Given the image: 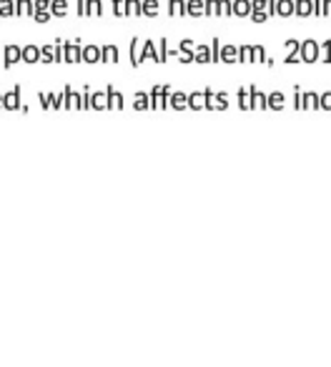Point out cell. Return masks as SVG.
<instances>
[{
  "label": "cell",
  "instance_id": "cell-40",
  "mask_svg": "<svg viewBox=\"0 0 331 367\" xmlns=\"http://www.w3.org/2000/svg\"><path fill=\"white\" fill-rule=\"evenodd\" d=\"M110 5H113V15L115 18L126 15V0H110Z\"/></svg>",
  "mask_w": 331,
  "mask_h": 367
},
{
  "label": "cell",
  "instance_id": "cell-6",
  "mask_svg": "<svg viewBox=\"0 0 331 367\" xmlns=\"http://www.w3.org/2000/svg\"><path fill=\"white\" fill-rule=\"evenodd\" d=\"M141 61H153V63H158V66H161V53H158V43H153V40H143Z\"/></svg>",
  "mask_w": 331,
  "mask_h": 367
},
{
  "label": "cell",
  "instance_id": "cell-34",
  "mask_svg": "<svg viewBox=\"0 0 331 367\" xmlns=\"http://www.w3.org/2000/svg\"><path fill=\"white\" fill-rule=\"evenodd\" d=\"M86 8H88V18H101L103 15V3L101 0H86Z\"/></svg>",
  "mask_w": 331,
  "mask_h": 367
},
{
  "label": "cell",
  "instance_id": "cell-20",
  "mask_svg": "<svg viewBox=\"0 0 331 367\" xmlns=\"http://www.w3.org/2000/svg\"><path fill=\"white\" fill-rule=\"evenodd\" d=\"M314 15V0H296V18H311Z\"/></svg>",
  "mask_w": 331,
  "mask_h": 367
},
{
  "label": "cell",
  "instance_id": "cell-33",
  "mask_svg": "<svg viewBox=\"0 0 331 367\" xmlns=\"http://www.w3.org/2000/svg\"><path fill=\"white\" fill-rule=\"evenodd\" d=\"M319 61L326 63V66L331 63V40L329 38L324 40V43H319Z\"/></svg>",
  "mask_w": 331,
  "mask_h": 367
},
{
  "label": "cell",
  "instance_id": "cell-31",
  "mask_svg": "<svg viewBox=\"0 0 331 367\" xmlns=\"http://www.w3.org/2000/svg\"><path fill=\"white\" fill-rule=\"evenodd\" d=\"M161 13V3L158 0H143V15L146 18H156Z\"/></svg>",
  "mask_w": 331,
  "mask_h": 367
},
{
  "label": "cell",
  "instance_id": "cell-48",
  "mask_svg": "<svg viewBox=\"0 0 331 367\" xmlns=\"http://www.w3.org/2000/svg\"><path fill=\"white\" fill-rule=\"evenodd\" d=\"M158 53H161V63L168 61V43H166V38H161V43H158Z\"/></svg>",
  "mask_w": 331,
  "mask_h": 367
},
{
  "label": "cell",
  "instance_id": "cell-15",
  "mask_svg": "<svg viewBox=\"0 0 331 367\" xmlns=\"http://www.w3.org/2000/svg\"><path fill=\"white\" fill-rule=\"evenodd\" d=\"M188 108H191V111L206 108V91H193V93H188Z\"/></svg>",
  "mask_w": 331,
  "mask_h": 367
},
{
  "label": "cell",
  "instance_id": "cell-19",
  "mask_svg": "<svg viewBox=\"0 0 331 367\" xmlns=\"http://www.w3.org/2000/svg\"><path fill=\"white\" fill-rule=\"evenodd\" d=\"M221 63H238V46H221Z\"/></svg>",
  "mask_w": 331,
  "mask_h": 367
},
{
  "label": "cell",
  "instance_id": "cell-43",
  "mask_svg": "<svg viewBox=\"0 0 331 367\" xmlns=\"http://www.w3.org/2000/svg\"><path fill=\"white\" fill-rule=\"evenodd\" d=\"M83 108H93V91L83 86Z\"/></svg>",
  "mask_w": 331,
  "mask_h": 367
},
{
  "label": "cell",
  "instance_id": "cell-22",
  "mask_svg": "<svg viewBox=\"0 0 331 367\" xmlns=\"http://www.w3.org/2000/svg\"><path fill=\"white\" fill-rule=\"evenodd\" d=\"M133 108H136V111H148V108H151V93L136 91V96H133Z\"/></svg>",
  "mask_w": 331,
  "mask_h": 367
},
{
  "label": "cell",
  "instance_id": "cell-35",
  "mask_svg": "<svg viewBox=\"0 0 331 367\" xmlns=\"http://www.w3.org/2000/svg\"><path fill=\"white\" fill-rule=\"evenodd\" d=\"M15 15V0H0V18H13Z\"/></svg>",
  "mask_w": 331,
  "mask_h": 367
},
{
  "label": "cell",
  "instance_id": "cell-30",
  "mask_svg": "<svg viewBox=\"0 0 331 367\" xmlns=\"http://www.w3.org/2000/svg\"><path fill=\"white\" fill-rule=\"evenodd\" d=\"M238 63H254V46H238Z\"/></svg>",
  "mask_w": 331,
  "mask_h": 367
},
{
  "label": "cell",
  "instance_id": "cell-9",
  "mask_svg": "<svg viewBox=\"0 0 331 367\" xmlns=\"http://www.w3.org/2000/svg\"><path fill=\"white\" fill-rule=\"evenodd\" d=\"M254 3L251 0H233V15L236 18H251Z\"/></svg>",
  "mask_w": 331,
  "mask_h": 367
},
{
  "label": "cell",
  "instance_id": "cell-32",
  "mask_svg": "<svg viewBox=\"0 0 331 367\" xmlns=\"http://www.w3.org/2000/svg\"><path fill=\"white\" fill-rule=\"evenodd\" d=\"M93 108L96 111H108V91L93 93Z\"/></svg>",
  "mask_w": 331,
  "mask_h": 367
},
{
  "label": "cell",
  "instance_id": "cell-41",
  "mask_svg": "<svg viewBox=\"0 0 331 367\" xmlns=\"http://www.w3.org/2000/svg\"><path fill=\"white\" fill-rule=\"evenodd\" d=\"M219 5H221V15L223 18L233 15V0H219Z\"/></svg>",
  "mask_w": 331,
  "mask_h": 367
},
{
  "label": "cell",
  "instance_id": "cell-14",
  "mask_svg": "<svg viewBox=\"0 0 331 367\" xmlns=\"http://www.w3.org/2000/svg\"><path fill=\"white\" fill-rule=\"evenodd\" d=\"M120 53L118 46H101V63H118Z\"/></svg>",
  "mask_w": 331,
  "mask_h": 367
},
{
  "label": "cell",
  "instance_id": "cell-52",
  "mask_svg": "<svg viewBox=\"0 0 331 367\" xmlns=\"http://www.w3.org/2000/svg\"><path fill=\"white\" fill-rule=\"evenodd\" d=\"M214 88H206V108H209V111H214Z\"/></svg>",
  "mask_w": 331,
  "mask_h": 367
},
{
  "label": "cell",
  "instance_id": "cell-38",
  "mask_svg": "<svg viewBox=\"0 0 331 367\" xmlns=\"http://www.w3.org/2000/svg\"><path fill=\"white\" fill-rule=\"evenodd\" d=\"M55 63H65V51H68V43L65 40H55Z\"/></svg>",
  "mask_w": 331,
  "mask_h": 367
},
{
  "label": "cell",
  "instance_id": "cell-10",
  "mask_svg": "<svg viewBox=\"0 0 331 367\" xmlns=\"http://www.w3.org/2000/svg\"><path fill=\"white\" fill-rule=\"evenodd\" d=\"M251 91V106L254 108H269V96L264 91H259V86H248Z\"/></svg>",
  "mask_w": 331,
  "mask_h": 367
},
{
  "label": "cell",
  "instance_id": "cell-4",
  "mask_svg": "<svg viewBox=\"0 0 331 367\" xmlns=\"http://www.w3.org/2000/svg\"><path fill=\"white\" fill-rule=\"evenodd\" d=\"M18 61H23V48L20 46H5V51H3V66L5 68H13Z\"/></svg>",
  "mask_w": 331,
  "mask_h": 367
},
{
  "label": "cell",
  "instance_id": "cell-21",
  "mask_svg": "<svg viewBox=\"0 0 331 367\" xmlns=\"http://www.w3.org/2000/svg\"><path fill=\"white\" fill-rule=\"evenodd\" d=\"M83 61L86 63H101V46H83Z\"/></svg>",
  "mask_w": 331,
  "mask_h": 367
},
{
  "label": "cell",
  "instance_id": "cell-44",
  "mask_svg": "<svg viewBox=\"0 0 331 367\" xmlns=\"http://www.w3.org/2000/svg\"><path fill=\"white\" fill-rule=\"evenodd\" d=\"M294 108H304V91H301V86H294Z\"/></svg>",
  "mask_w": 331,
  "mask_h": 367
},
{
  "label": "cell",
  "instance_id": "cell-17",
  "mask_svg": "<svg viewBox=\"0 0 331 367\" xmlns=\"http://www.w3.org/2000/svg\"><path fill=\"white\" fill-rule=\"evenodd\" d=\"M186 8L191 18H201L206 15V0H186Z\"/></svg>",
  "mask_w": 331,
  "mask_h": 367
},
{
  "label": "cell",
  "instance_id": "cell-55",
  "mask_svg": "<svg viewBox=\"0 0 331 367\" xmlns=\"http://www.w3.org/2000/svg\"><path fill=\"white\" fill-rule=\"evenodd\" d=\"M35 10H51V0H35Z\"/></svg>",
  "mask_w": 331,
  "mask_h": 367
},
{
  "label": "cell",
  "instance_id": "cell-51",
  "mask_svg": "<svg viewBox=\"0 0 331 367\" xmlns=\"http://www.w3.org/2000/svg\"><path fill=\"white\" fill-rule=\"evenodd\" d=\"M314 18H324V0H314Z\"/></svg>",
  "mask_w": 331,
  "mask_h": 367
},
{
  "label": "cell",
  "instance_id": "cell-27",
  "mask_svg": "<svg viewBox=\"0 0 331 367\" xmlns=\"http://www.w3.org/2000/svg\"><path fill=\"white\" fill-rule=\"evenodd\" d=\"M40 61V48L38 46H23V63H38Z\"/></svg>",
  "mask_w": 331,
  "mask_h": 367
},
{
  "label": "cell",
  "instance_id": "cell-7",
  "mask_svg": "<svg viewBox=\"0 0 331 367\" xmlns=\"http://www.w3.org/2000/svg\"><path fill=\"white\" fill-rule=\"evenodd\" d=\"M3 108H8V111L20 108V86H13V91L3 93Z\"/></svg>",
  "mask_w": 331,
  "mask_h": 367
},
{
  "label": "cell",
  "instance_id": "cell-8",
  "mask_svg": "<svg viewBox=\"0 0 331 367\" xmlns=\"http://www.w3.org/2000/svg\"><path fill=\"white\" fill-rule=\"evenodd\" d=\"M276 15L278 18L296 15V0H276Z\"/></svg>",
  "mask_w": 331,
  "mask_h": 367
},
{
  "label": "cell",
  "instance_id": "cell-56",
  "mask_svg": "<svg viewBox=\"0 0 331 367\" xmlns=\"http://www.w3.org/2000/svg\"><path fill=\"white\" fill-rule=\"evenodd\" d=\"M324 18H331V0H324Z\"/></svg>",
  "mask_w": 331,
  "mask_h": 367
},
{
  "label": "cell",
  "instance_id": "cell-16",
  "mask_svg": "<svg viewBox=\"0 0 331 367\" xmlns=\"http://www.w3.org/2000/svg\"><path fill=\"white\" fill-rule=\"evenodd\" d=\"M141 51H143V43H141V38H131V66L138 68L143 61H141Z\"/></svg>",
  "mask_w": 331,
  "mask_h": 367
},
{
  "label": "cell",
  "instance_id": "cell-49",
  "mask_svg": "<svg viewBox=\"0 0 331 367\" xmlns=\"http://www.w3.org/2000/svg\"><path fill=\"white\" fill-rule=\"evenodd\" d=\"M266 61V51L264 46H254V63H264Z\"/></svg>",
  "mask_w": 331,
  "mask_h": 367
},
{
  "label": "cell",
  "instance_id": "cell-24",
  "mask_svg": "<svg viewBox=\"0 0 331 367\" xmlns=\"http://www.w3.org/2000/svg\"><path fill=\"white\" fill-rule=\"evenodd\" d=\"M236 101H238V108H241V111H251V108H254V106H251V91H248V88H238Z\"/></svg>",
  "mask_w": 331,
  "mask_h": 367
},
{
  "label": "cell",
  "instance_id": "cell-53",
  "mask_svg": "<svg viewBox=\"0 0 331 367\" xmlns=\"http://www.w3.org/2000/svg\"><path fill=\"white\" fill-rule=\"evenodd\" d=\"M75 10H78V15H80V18H88V8H86V0H78Z\"/></svg>",
  "mask_w": 331,
  "mask_h": 367
},
{
  "label": "cell",
  "instance_id": "cell-25",
  "mask_svg": "<svg viewBox=\"0 0 331 367\" xmlns=\"http://www.w3.org/2000/svg\"><path fill=\"white\" fill-rule=\"evenodd\" d=\"M269 108H271V111H281V108H286V96H283L281 91L269 93Z\"/></svg>",
  "mask_w": 331,
  "mask_h": 367
},
{
  "label": "cell",
  "instance_id": "cell-26",
  "mask_svg": "<svg viewBox=\"0 0 331 367\" xmlns=\"http://www.w3.org/2000/svg\"><path fill=\"white\" fill-rule=\"evenodd\" d=\"M51 13H53V18H65L68 15V0H51Z\"/></svg>",
  "mask_w": 331,
  "mask_h": 367
},
{
  "label": "cell",
  "instance_id": "cell-39",
  "mask_svg": "<svg viewBox=\"0 0 331 367\" xmlns=\"http://www.w3.org/2000/svg\"><path fill=\"white\" fill-rule=\"evenodd\" d=\"M206 15H209V18L221 15V5H219V0H206Z\"/></svg>",
  "mask_w": 331,
  "mask_h": 367
},
{
  "label": "cell",
  "instance_id": "cell-54",
  "mask_svg": "<svg viewBox=\"0 0 331 367\" xmlns=\"http://www.w3.org/2000/svg\"><path fill=\"white\" fill-rule=\"evenodd\" d=\"M269 18H271L269 13H251V20H254V23H266Z\"/></svg>",
  "mask_w": 331,
  "mask_h": 367
},
{
  "label": "cell",
  "instance_id": "cell-58",
  "mask_svg": "<svg viewBox=\"0 0 331 367\" xmlns=\"http://www.w3.org/2000/svg\"><path fill=\"white\" fill-rule=\"evenodd\" d=\"M0 108H3V93H0Z\"/></svg>",
  "mask_w": 331,
  "mask_h": 367
},
{
  "label": "cell",
  "instance_id": "cell-45",
  "mask_svg": "<svg viewBox=\"0 0 331 367\" xmlns=\"http://www.w3.org/2000/svg\"><path fill=\"white\" fill-rule=\"evenodd\" d=\"M319 106H321L324 111H331V86L321 93V103H319Z\"/></svg>",
  "mask_w": 331,
  "mask_h": 367
},
{
  "label": "cell",
  "instance_id": "cell-13",
  "mask_svg": "<svg viewBox=\"0 0 331 367\" xmlns=\"http://www.w3.org/2000/svg\"><path fill=\"white\" fill-rule=\"evenodd\" d=\"M106 91H108V108H113V111H120L123 108V93H118L115 91V86H106Z\"/></svg>",
  "mask_w": 331,
  "mask_h": 367
},
{
  "label": "cell",
  "instance_id": "cell-5",
  "mask_svg": "<svg viewBox=\"0 0 331 367\" xmlns=\"http://www.w3.org/2000/svg\"><path fill=\"white\" fill-rule=\"evenodd\" d=\"M83 61V43L80 38L70 40L68 43V51H65V63H80Z\"/></svg>",
  "mask_w": 331,
  "mask_h": 367
},
{
  "label": "cell",
  "instance_id": "cell-28",
  "mask_svg": "<svg viewBox=\"0 0 331 367\" xmlns=\"http://www.w3.org/2000/svg\"><path fill=\"white\" fill-rule=\"evenodd\" d=\"M126 15H131V18H141L143 15V3H141V0H126Z\"/></svg>",
  "mask_w": 331,
  "mask_h": 367
},
{
  "label": "cell",
  "instance_id": "cell-2",
  "mask_svg": "<svg viewBox=\"0 0 331 367\" xmlns=\"http://www.w3.org/2000/svg\"><path fill=\"white\" fill-rule=\"evenodd\" d=\"M299 53H301V63H316L319 61V43L314 38H306V40H301Z\"/></svg>",
  "mask_w": 331,
  "mask_h": 367
},
{
  "label": "cell",
  "instance_id": "cell-50",
  "mask_svg": "<svg viewBox=\"0 0 331 367\" xmlns=\"http://www.w3.org/2000/svg\"><path fill=\"white\" fill-rule=\"evenodd\" d=\"M196 46H198V43H193L191 38H183L181 43H178V48H183V51H196Z\"/></svg>",
  "mask_w": 331,
  "mask_h": 367
},
{
  "label": "cell",
  "instance_id": "cell-47",
  "mask_svg": "<svg viewBox=\"0 0 331 367\" xmlns=\"http://www.w3.org/2000/svg\"><path fill=\"white\" fill-rule=\"evenodd\" d=\"M33 18H35L38 23H48V20L53 18V13H51V10H35V13H33Z\"/></svg>",
  "mask_w": 331,
  "mask_h": 367
},
{
  "label": "cell",
  "instance_id": "cell-18",
  "mask_svg": "<svg viewBox=\"0 0 331 367\" xmlns=\"http://www.w3.org/2000/svg\"><path fill=\"white\" fill-rule=\"evenodd\" d=\"M168 15H173V18H183V15H188L186 0H168Z\"/></svg>",
  "mask_w": 331,
  "mask_h": 367
},
{
  "label": "cell",
  "instance_id": "cell-12",
  "mask_svg": "<svg viewBox=\"0 0 331 367\" xmlns=\"http://www.w3.org/2000/svg\"><path fill=\"white\" fill-rule=\"evenodd\" d=\"M196 63H198V66L214 63V56H211V43H209V46H206V43L196 46Z\"/></svg>",
  "mask_w": 331,
  "mask_h": 367
},
{
  "label": "cell",
  "instance_id": "cell-23",
  "mask_svg": "<svg viewBox=\"0 0 331 367\" xmlns=\"http://www.w3.org/2000/svg\"><path fill=\"white\" fill-rule=\"evenodd\" d=\"M171 108L186 111V108H188V96H186L183 91H173V93H171Z\"/></svg>",
  "mask_w": 331,
  "mask_h": 367
},
{
  "label": "cell",
  "instance_id": "cell-11",
  "mask_svg": "<svg viewBox=\"0 0 331 367\" xmlns=\"http://www.w3.org/2000/svg\"><path fill=\"white\" fill-rule=\"evenodd\" d=\"M35 13V0H15V15L18 18H28Z\"/></svg>",
  "mask_w": 331,
  "mask_h": 367
},
{
  "label": "cell",
  "instance_id": "cell-29",
  "mask_svg": "<svg viewBox=\"0 0 331 367\" xmlns=\"http://www.w3.org/2000/svg\"><path fill=\"white\" fill-rule=\"evenodd\" d=\"M319 103H321V96H319L316 91H306V93H304V108H309V111L321 108Z\"/></svg>",
  "mask_w": 331,
  "mask_h": 367
},
{
  "label": "cell",
  "instance_id": "cell-1",
  "mask_svg": "<svg viewBox=\"0 0 331 367\" xmlns=\"http://www.w3.org/2000/svg\"><path fill=\"white\" fill-rule=\"evenodd\" d=\"M283 48H286L283 66H296V63H301V53H299V48H301V40H296V38H288L286 43H283Z\"/></svg>",
  "mask_w": 331,
  "mask_h": 367
},
{
  "label": "cell",
  "instance_id": "cell-37",
  "mask_svg": "<svg viewBox=\"0 0 331 367\" xmlns=\"http://www.w3.org/2000/svg\"><path fill=\"white\" fill-rule=\"evenodd\" d=\"M228 108V93H216L214 96V111H226Z\"/></svg>",
  "mask_w": 331,
  "mask_h": 367
},
{
  "label": "cell",
  "instance_id": "cell-46",
  "mask_svg": "<svg viewBox=\"0 0 331 367\" xmlns=\"http://www.w3.org/2000/svg\"><path fill=\"white\" fill-rule=\"evenodd\" d=\"M254 10L251 13H269V0H251Z\"/></svg>",
  "mask_w": 331,
  "mask_h": 367
},
{
  "label": "cell",
  "instance_id": "cell-36",
  "mask_svg": "<svg viewBox=\"0 0 331 367\" xmlns=\"http://www.w3.org/2000/svg\"><path fill=\"white\" fill-rule=\"evenodd\" d=\"M40 63H55V46H40Z\"/></svg>",
  "mask_w": 331,
  "mask_h": 367
},
{
  "label": "cell",
  "instance_id": "cell-57",
  "mask_svg": "<svg viewBox=\"0 0 331 367\" xmlns=\"http://www.w3.org/2000/svg\"><path fill=\"white\" fill-rule=\"evenodd\" d=\"M269 15L276 18V0H269Z\"/></svg>",
  "mask_w": 331,
  "mask_h": 367
},
{
  "label": "cell",
  "instance_id": "cell-42",
  "mask_svg": "<svg viewBox=\"0 0 331 367\" xmlns=\"http://www.w3.org/2000/svg\"><path fill=\"white\" fill-rule=\"evenodd\" d=\"M211 56H214V63H221V40L219 38L211 40Z\"/></svg>",
  "mask_w": 331,
  "mask_h": 367
},
{
  "label": "cell",
  "instance_id": "cell-3",
  "mask_svg": "<svg viewBox=\"0 0 331 367\" xmlns=\"http://www.w3.org/2000/svg\"><path fill=\"white\" fill-rule=\"evenodd\" d=\"M63 108H83V98L73 86H63Z\"/></svg>",
  "mask_w": 331,
  "mask_h": 367
}]
</instances>
